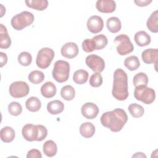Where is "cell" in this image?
I'll return each mask as SVG.
<instances>
[{
    "label": "cell",
    "mask_w": 158,
    "mask_h": 158,
    "mask_svg": "<svg viewBox=\"0 0 158 158\" xmlns=\"http://www.w3.org/2000/svg\"><path fill=\"white\" fill-rule=\"evenodd\" d=\"M128 120L126 112L120 108L104 112L101 117V124L112 132L120 131Z\"/></svg>",
    "instance_id": "obj_1"
},
{
    "label": "cell",
    "mask_w": 158,
    "mask_h": 158,
    "mask_svg": "<svg viewBox=\"0 0 158 158\" xmlns=\"http://www.w3.org/2000/svg\"><path fill=\"white\" fill-rule=\"evenodd\" d=\"M112 94L114 98L118 101H124L128 97V77L122 69H116L114 73Z\"/></svg>",
    "instance_id": "obj_2"
},
{
    "label": "cell",
    "mask_w": 158,
    "mask_h": 158,
    "mask_svg": "<svg viewBox=\"0 0 158 158\" xmlns=\"http://www.w3.org/2000/svg\"><path fill=\"white\" fill-rule=\"evenodd\" d=\"M69 73L70 64L68 62L59 60L54 63L52 75L56 81L63 83L67 81L69 78Z\"/></svg>",
    "instance_id": "obj_3"
},
{
    "label": "cell",
    "mask_w": 158,
    "mask_h": 158,
    "mask_svg": "<svg viewBox=\"0 0 158 158\" xmlns=\"http://www.w3.org/2000/svg\"><path fill=\"white\" fill-rule=\"evenodd\" d=\"M34 15L28 11H23L15 15L11 19V25L16 30H22L34 22Z\"/></svg>",
    "instance_id": "obj_4"
},
{
    "label": "cell",
    "mask_w": 158,
    "mask_h": 158,
    "mask_svg": "<svg viewBox=\"0 0 158 158\" xmlns=\"http://www.w3.org/2000/svg\"><path fill=\"white\" fill-rule=\"evenodd\" d=\"M134 96L138 101H140L146 104H150L155 100L156 93L151 88L140 85L135 87Z\"/></svg>",
    "instance_id": "obj_5"
},
{
    "label": "cell",
    "mask_w": 158,
    "mask_h": 158,
    "mask_svg": "<svg viewBox=\"0 0 158 158\" xmlns=\"http://www.w3.org/2000/svg\"><path fill=\"white\" fill-rule=\"evenodd\" d=\"M114 43L116 44L117 51L120 56H125L133 51V44L130 38L125 34L117 36L114 39Z\"/></svg>",
    "instance_id": "obj_6"
},
{
    "label": "cell",
    "mask_w": 158,
    "mask_h": 158,
    "mask_svg": "<svg viewBox=\"0 0 158 158\" xmlns=\"http://www.w3.org/2000/svg\"><path fill=\"white\" fill-rule=\"evenodd\" d=\"M54 51L49 48L41 49L36 56V64L37 66L42 69L48 68L54 57Z\"/></svg>",
    "instance_id": "obj_7"
},
{
    "label": "cell",
    "mask_w": 158,
    "mask_h": 158,
    "mask_svg": "<svg viewBox=\"0 0 158 158\" xmlns=\"http://www.w3.org/2000/svg\"><path fill=\"white\" fill-rule=\"evenodd\" d=\"M30 91L28 84L23 81H17L12 83L9 91L11 96L15 98H20L28 95Z\"/></svg>",
    "instance_id": "obj_8"
},
{
    "label": "cell",
    "mask_w": 158,
    "mask_h": 158,
    "mask_svg": "<svg viewBox=\"0 0 158 158\" xmlns=\"http://www.w3.org/2000/svg\"><path fill=\"white\" fill-rule=\"evenodd\" d=\"M86 65L93 71L98 73L102 72L105 68L104 59L96 54H90L85 59Z\"/></svg>",
    "instance_id": "obj_9"
},
{
    "label": "cell",
    "mask_w": 158,
    "mask_h": 158,
    "mask_svg": "<svg viewBox=\"0 0 158 158\" xmlns=\"http://www.w3.org/2000/svg\"><path fill=\"white\" fill-rule=\"evenodd\" d=\"M23 137L28 141H37L38 136V126L31 123L25 125L22 130Z\"/></svg>",
    "instance_id": "obj_10"
},
{
    "label": "cell",
    "mask_w": 158,
    "mask_h": 158,
    "mask_svg": "<svg viewBox=\"0 0 158 158\" xmlns=\"http://www.w3.org/2000/svg\"><path fill=\"white\" fill-rule=\"evenodd\" d=\"M86 25L88 30L91 33H98L103 29L104 22L101 17L93 15L88 19Z\"/></svg>",
    "instance_id": "obj_11"
},
{
    "label": "cell",
    "mask_w": 158,
    "mask_h": 158,
    "mask_svg": "<svg viewBox=\"0 0 158 158\" xmlns=\"http://www.w3.org/2000/svg\"><path fill=\"white\" fill-rule=\"evenodd\" d=\"M99 108L93 102H86L81 108V112L83 117L87 119L95 118L99 114Z\"/></svg>",
    "instance_id": "obj_12"
},
{
    "label": "cell",
    "mask_w": 158,
    "mask_h": 158,
    "mask_svg": "<svg viewBox=\"0 0 158 158\" xmlns=\"http://www.w3.org/2000/svg\"><path fill=\"white\" fill-rule=\"evenodd\" d=\"M60 52L62 56L68 59H72L78 55V48L76 43L69 42L62 46Z\"/></svg>",
    "instance_id": "obj_13"
},
{
    "label": "cell",
    "mask_w": 158,
    "mask_h": 158,
    "mask_svg": "<svg viewBox=\"0 0 158 158\" xmlns=\"http://www.w3.org/2000/svg\"><path fill=\"white\" fill-rule=\"evenodd\" d=\"M96 7L102 13H112L116 9V3L113 0H98L96 3Z\"/></svg>",
    "instance_id": "obj_14"
},
{
    "label": "cell",
    "mask_w": 158,
    "mask_h": 158,
    "mask_svg": "<svg viewBox=\"0 0 158 158\" xmlns=\"http://www.w3.org/2000/svg\"><path fill=\"white\" fill-rule=\"evenodd\" d=\"M141 57L143 61L146 64H157L158 62V50L152 48L145 49L141 54Z\"/></svg>",
    "instance_id": "obj_15"
},
{
    "label": "cell",
    "mask_w": 158,
    "mask_h": 158,
    "mask_svg": "<svg viewBox=\"0 0 158 158\" xmlns=\"http://www.w3.org/2000/svg\"><path fill=\"white\" fill-rule=\"evenodd\" d=\"M57 89L56 85L51 81H47L41 87V93L46 98H51L56 94Z\"/></svg>",
    "instance_id": "obj_16"
},
{
    "label": "cell",
    "mask_w": 158,
    "mask_h": 158,
    "mask_svg": "<svg viewBox=\"0 0 158 158\" xmlns=\"http://www.w3.org/2000/svg\"><path fill=\"white\" fill-rule=\"evenodd\" d=\"M11 44V39L7 33V28L4 25L0 24V48L7 49Z\"/></svg>",
    "instance_id": "obj_17"
},
{
    "label": "cell",
    "mask_w": 158,
    "mask_h": 158,
    "mask_svg": "<svg viewBox=\"0 0 158 158\" xmlns=\"http://www.w3.org/2000/svg\"><path fill=\"white\" fill-rule=\"evenodd\" d=\"M134 40L136 44L141 47L149 44L151 41V36L145 31H139L136 32L135 35Z\"/></svg>",
    "instance_id": "obj_18"
},
{
    "label": "cell",
    "mask_w": 158,
    "mask_h": 158,
    "mask_svg": "<svg viewBox=\"0 0 158 158\" xmlns=\"http://www.w3.org/2000/svg\"><path fill=\"white\" fill-rule=\"evenodd\" d=\"M64 109V104L59 100H54L48 102L47 110L52 115H57L60 114Z\"/></svg>",
    "instance_id": "obj_19"
},
{
    "label": "cell",
    "mask_w": 158,
    "mask_h": 158,
    "mask_svg": "<svg viewBox=\"0 0 158 158\" xmlns=\"http://www.w3.org/2000/svg\"><path fill=\"white\" fill-rule=\"evenodd\" d=\"M1 139L4 143H10L12 141L15 136L14 130L10 127H4L0 131Z\"/></svg>",
    "instance_id": "obj_20"
},
{
    "label": "cell",
    "mask_w": 158,
    "mask_h": 158,
    "mask_svg": "<svg viewBox=\"0 0 158 158\" xmlns=\"http://www.w3.org/2000/svg\"><path fill=\"white\" fill-rule=\"evenodd\" d=\"M80 133L85 138H91L95 133V127L91 122H85L80 125Z\"/></svg>",
    "instance_id": "obj_21"
},
{
    "label": "cell",
    "mask_w": 158,
    "mask_h": 158,
    "mask_svg": "<svg viewBox=\"0 0 158 158\" xmlns=\"http://www.w3.org/2000/svg\"><path fill=\"white\" fill-rule=\"evenodd\" d=\"M146 25L150 31L152 33L158 32V10L154 11L148 18Z\"/></svg>",
    "instance_id": "obj_22"
},
{
    "label": "cell",
    "mask_w": 158,
    "mask_h": 158,
    "mask_svg": "<svg viewBox=\"0 0 158 158\" xmlns=\"http://www.w3.org/2000/svg\"><path fill=\"white\" fill-rule=\"evenodd\" d=\"M106 26L109 31L113 33H117L122 28V24L120 19L116 17H112L107 19Z\"/></svg>",
    "instance_id": "obj_23"
},
{
    "label": "cell",
    "mask_w": 158,
    "mask_h": 158,
    "mask_svg": "<svg viewBox=\"0 0 158 158\" xmlns=\"http://www.w3.org/2000/svg\"><path fill=\"white\" fill-rule=\"evenodd\" d=\"M43 151L48 157H53L56 154L57 151V145L52 140H48L43 144Z\"/></svg>",
    "instance_id": "obj_24"
},
{
    "label": "cell",
    "mask_w": 158,
    "mask_h": 158,
    "mask_svg": "<svg viewBox=\"0 0 158 158\" xmlns=\"http://www.w3.org/2000/svg\"><path fill=\"white\" fill-rule=\"evenodd\" d=\"M25 2L28 7L37 10H43L48 6L47 0H29L25 1Z\"/></svg>",
    "instance_id": "obj_25"
},
{
    "label": "cell",
    "mask_w": 158,
    "mask_h": 158,
    "mask_svg": "<svg viewBox=\"0 0 158 158\" xmlns=\"http://www.w3.org/2000/svg\"><path fill=\"white\" fill-rule=\"evenodd\" d=\"M91 40L93 43L94 50H101L104 48L108 43L107 37L103 34H100L94 36Z\"/></svg>",
    "instance_id": "obj_26"
},
{
    "label": "cell",
    "mask_w": 158,
    "mask_h": 158,
    "mask_svg": "<svg viewBox=\"0 0 158 158\" xmlns=\"http://www.w3.org/2000/svg\"><path fill=\"white\" fill-rule=\"evenodd\" d=\"M26 108L30 112H35L38 111L41 107L40 100L35 96L29 98L25 102Z\"/></svg>",
    "instance_id": "obj_27"
},
{
    "label": "cell",
    "mask_w": 158,
    "mask_h": 158,
    "mask_svg": "<svg viewBox=\"0 0 158 158\" xmlns=\"http://www.w3.org/2000/svg\"><path fill=\"white\" fill-rule=\"evenodd\" d=\"M88 76L89 74L86 70L80 69L74 72L73 75V80L77 84L82 85L88 81Z\"/></svg>",
    "instance_id": "obj_28"
},
{
    "label": "cell",
    "mask_w": 158,
    "mask_h": 158,
    "mask_svg": "<svg viewBox=\"0 0 158 158\" xmlns=\"http://www.w3.org/2000/svg\"><path fill=\"white\" fill-rule=\"evenodd\" d=\"M124 65L129 70L133 71L138 69L140 66V62L138 58L135 56L127 57L124 61Z\"/></svg>",
    "instance_id": "obj_29"
},
{
    "label": "cell",
    "mask_w": 158,
    "mask_h": 158,
    "mask_svg": "<svg viewBox=\"0 0 158 158\" xmlns=\"http://www.w3.org/2000/svg\"><path fill=\"white\" fill-rule=\"evenodd\" d=\"M60 95L66 101H71L75 96V89L71 85H65L60 90Z\"/></svg>",
    "instance_id": "obj_30"
},
{
    "label": "cell",
    "mask_w": 158,
    "mask_h": 158,
    "mask_svg": "<svg viewBox=\"0 0 158 158\" xmlns=\"http://www.w3.org/2000/svg\"><path fill=\"white\" fill-rule=\"evenodd\" d=\"M28 80L33 84H40L44 79V74L40 70H33L28 75Z\"/></svg>",
    "instance_id": "obj_31"
},
{
    "label": "cell",
    "mask_w": 158,
    "mask_h": 158,
    "mask_svg": "<svg viewBox=\"0 0 158 158\" xmlns=\"http://www.w3.org/2000/svg\"><path fill=\"white\" fill-rule=\"evenodd\" d=\"M128 110L131 116L135 118H139L142 117L144 112V108L141 105L136 103L131 104L128 106Z\"/></svg>",
    "instance_id": "obj_32"
},
{
    "label": "cell",
    "mask_w": 158,
    "mask_h": 158,
    "mask_svg": "<svg viewBox=\"0 0 158 158\" xmlns=\"http://www.w3.org/2000/svg\"><path fill=\"white\" fill-rule=\"evenodd\" d=\"M133 85L136 87L140 85L147 86L148 83V77L145 73L139 72L133 77Z\"/></svg>",
    "instance_id": "obj_33"
},
{
    "label": "cell",
    "mask_w": 158,
    "mask_h": 158,
    "mask_svg": "<svg viewBox=\"0 0 158 158\" xmlns=\"http://www.w3.org/2000/svg\"><path fill=\"white\" fill-rule=\"evenodd\" d=\"M18 62L23 66H28L30 65L32 61V57L30 53L23 51L20 53L18 56Z\"/></svg>",
    "instance_id": "obj_34"
},
{
    "label": "cell",
    "mask_w": 158,
    "mask_h": 158,
    "mask_svg": "<svg viewBox=\"0 0 158 158\" xmlns=\"http://www.w3.org/2000/svg\"><path fill=\"white\" fill-rule=\"evenodd\" d=\"M8 111L10 115L18 116L22 113V107L19 102L14 101L8 105Z\"/></svg>",
    "instance_id": "obj_35"
},
{
    "label": "cell",
    "mask_w": 158,
    "mask_h": 158,
    "mask_svg": "<svg viewBox=\"0 0 158 158\" xmlns=\"http://www.w3.org/2000/svg\"><path fill=\"white\" fill-rule=\"evenodd\" d=\"M89 83L93 87L97 88L100 86L102 84V77L101 73L98 72L93 73L89 78Z\"/></svg>",
    "instance_id": "obj_36"
},
{
    "label": "cell",
    "mask_w": 158,
    "mask_h": 158,
    "mask_svg": "<svg viewBox=\"0 0 158 158\" xmlns=\"http://www.w3.org/2000/svg\"><path fill=\"white\" fill-rule=\"evenodd\" d=\"M82 49L86 52H91L94 51L91 39H86L82 42Z\"/></svg>",
    "instance_id": "obj_37"
},
{
    "label": "cell",
    "mask_w": 158,
    "mask_h": 158,
    "mask_svg": "<svg viewBox=\"0 0 158 158\" xmlns=\"http://www.w3.org/2000/svg\"><path fill=\"white\" fill-rule=\"evenodd\" d=\"M38 128V136L37 141H41L46 138L48 135L47 128L42 125H37Z\"/></svg>",
    "instance_id": "obj_38"
},
{
    "label": "cell",
    "mask_w": 158,
    "mask_h": 158,
    "mask_svg": "<svg viewBox=\"0 0 158 158\" xmlns=\"http://www.w3.org/2000/svg\"><path fill=\"white\" fill-rule=\"evenodd\" d=\"M27 158H41L42 155L41 152L36 149H33L30 150L27 154Z\"/></svg>",
    "instance_id": "obj_39"
},
{
    "label": "cell",
    "mask_w": 158,
    "mask_h": 158,
    "mask_svg": "<svg viewBox=\"0 0 158 158\" xmlns=\"http://www.w3.org/2000/svg\"><path fill=\"white\" fill-rule=\"evenodd\" d=\"M7 56L6 55V54L1 52H0V67H2L4 65H5L7 64Z\"/></svg>",
    "instance_id": "obj_40"
},
{
    "label": "cell",
    "mask_w": 158,
    "mask_h": 158,
    "mask_svg": "<svg viewBox=\"0 0 158 158\" xmlns=\"http://www.w3.org/2000/svg\"><path fill=\"white\" fill-rule=\"evenodd\" d=\"M152 2L151 0H135L134 1V2L138 6L140 7H143V6H146L148 5H149L151 2Z\"/></svg>",
    "instance_id": "obj_41"
},
{
    "label": "cell",
    "mask_w": 158,
    "mask_h": 158,
    "mask_svg": "<svg viewBox=\"0 0 158 158\" xmlns=\"http://www.w3.org/2000/svg\"><path fill=\"white\" fill-rule=\"evenodd\" d=\"M133 157H146V155H144L143 153H142V152H136L135 155H133Z\"/></svg>",
    "instance_id": "obj_42"
}]
</instances>
